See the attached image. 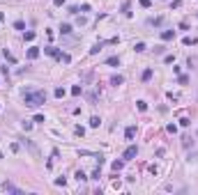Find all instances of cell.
I'll list each match as a JSON object with an SVG mask.
<instances>
[{"label": "cell", "mask_w": 198, "mask_h": 195, "mask_svg": "<svg viewBox=\"0 0 198 195\" xmlns=\"http://www.w3.org/2000/svg\"><path fill=\"white\" fill-rule=\"evenodd\" d=\"M106 62H108V65H111V67H118V65H120V60H118V58H115V55H113V58H108V60H106Z\"/></svg>", "instance_id": "obj_18"}, {"label": "cell", "mask_w": 198, "mask_h": 195, "mask_svg": "<svg viewBox=\"0 0 198 195\" xmlns=\"http://www.w3.org/2000/svg\"><path fill=\"white\" fill-rule=\"evenodd\" d=\"M14 28H16V30H23L26 25H23V21H16V23H14Z\"/></svg>", "instance_id": "obj_28"}, {"label": "cell", "mask_w": 198, "mask_h": 195, "mask_svg": "<svg viewBox=\"0 0 198 195\" xmlns=\"http://www.w3.org/2000/svg\"><path fill=\"white\" fill-rule=\"evenodd\" d=\"M53 2H55V7H62L65 5V0H53Z\"/></svg>", "instance_id": "obj_32"}, {"label": "cell", "mask_w": 198, "mask_h": 195, "mask_svg": "<svg viewBox=\"0 0 198 195\" xmlns=\"http://www.w3.org/2000/svg\"><path fill=\"white\" fill-rule=\"evenodd\" d=\"M122 83H125V78H122V76H113V78H111V85H115V87H118V85H122Z\"/></svg>", "instance_id": "obj_9"}, {"label": "cell", "mask_w": 198, "mask_h": 195, "mask_svg": "<svg viewBox=\"0 0 198 195\" xmlns=\"http://www.w3.org/2000/svg\"><path fill=\"white\" fill-rule=\"evenodd\" d=\"M53 94H55V99H62V97H65V87H55Z\"/></svg>", "instance_id": "obj_13"}, {"label": "cell", "mask_w": 198, "mask_h": 195, "mask_svg": "<svg viewBox=\"0 0 198 195\" xmlns=\"http://www.w3.org/2000/svg\"><path fill=\"white\" fill-rule=\"evenodd\" d=\"M166 131H168V133H177V126H175V124H168Z\"/></svg>", "instance_id": "obj_21"}, {"label": "cell", "mask_w": 198, "mask_h": 195, "mask_svg": "<svg viewBox=\"0 0 198 195\" xmlns=\"http://www.w3.org/2000/svg\"><path fill=\"white\" fill-rule=\"evenodd\" d=\"M136 106H138V110H141V113H145V110H147V103H145V101H136Z\"/></svg>", "instance_id": "obj_17"}, {"label": "cell", "mask_w": 198, "mask_h": 195, "mask_svg": "<svg viewBox=\"0 0 198 195\" xmlns=\"http://www.w3.org/2000/svg\"><path fill=\"white\" fill-rule=\"evenodd\" d=\"M21 126H23V131H30V129H33V122H23Z\"/></svg>", "instance_id": "obj_26"}, {"label": "cell", "mask_w": 198, "mask_h": 195, "mask_svg": "<svg viewBox=\"0 0 198 195\" xmlns=\"http://www.w3.org/2000/svg\"><path fill=\"white\" fill-rule=\"evenodd\" d=\"M180 124H182V126H189V124H191V119H189V117H182V119H180Z\"/></svg>", "instance_id": "obj_23"}, {"label": "cell", "mask_w": 198, "mask_h": 195, "mask_svg": "<svg viewBox=\"0 0 198 195\" xmlns=\"http://www.w3.org/2000/svg\"><path fill=\"white\" fill-rule=\"evenodd\" d=\"M180 5H182V0H173V2H170V7H173V9H177Z\"/></svg>", "instance_id": "obj_30"}, {"label": "cell", "mask_w": 198, "mask_h": 195, "mask_svg": "<svg viewBox=\"0 0 198 195\" xmlns=\"http://www.w3.org/2000/svg\"><path fill=\"white\" fill-rule=\"evenodd\" d=\"M134 135H136V126H127V131H125V138H127V140H134Z\"/></svg>", "instance_id": "obj_6"}, {"label": "cell", "mask_w": 198, "mask_h": 195, "mask_svg": "<svg viewBox=\"0 0 198 195\" xmlns=\"http://www.w3.org/2000/svg\"><path fill=\"white\" fill-rule=\"evenodd\" d=\"M55 186H65V177H58L55 179Z\"/></svg>", "instance_id": "obj_29"}, {"label": "cell", "mask_w": 198, "mask_h": 195, "mask_svg": "<svg viewBox=\"0 0 198 195\" xmlns=\"http://www.w3.org/2000/svg\"><path fill=\"white\" fill-rule=\"evenodd\" d=\"M141 78H143V80H150V78H152V69H145V71H143V76H141Z\"/></svg>", "instance_id": "obj_16"}, {"label": "cell", "mask_w": 198, "mask_h": 195, "mask_svg": "<svg viewBox=\"0 0 198 195\" xmlns=\"http://www.w3.org/2000/svg\"><path fill=\"white\" fill-rule=\"evenodd\" d=\"M81 92H83L81 85H74V87H71V94H74V97H81Z\"/></svg>", "instance_id": "obj_12"}, {"label": "cell", "mask_w": 198, "mask_h": 195, "mask_svg": "<svg viewBox=\"0 0 198 195\" xmlns=\"http://www.w3.org/2000/svg\"><path fill=\"white\" fill-rule=\"evenodd\" d=\"M76 179H78V181H85V179H88V177H85V174H83V172H81V170H78V172H76Z\"/></svg>", "instance_id": "obj_24"}, {"label": "cell", "mask_w": 198, "mask_h": 195, "mask_svg": "<svg viewBox=\"0 0 198 195\" xmlns=\"http://www.w3.org/2000/svg\"><path fill=\"white\" fill-rule=\"evenodd\" d=\"M39 53H42V51H39L37 46H33V48H28V58H30V60H37V58H39Z\"/></svg>", "instance_id": "obj_4"}, {"label": "cell", "mask_w": 198, "mask_h": 195, "mask_svg": "<svg viewBox=\"0 0 198 195\" xmlns=\"http://www.w3.org/2000/svg\"><path fill=\"white\" fill-rule=\"evenodd\" d=\"M134 51H136V53H143V51H145V44H143V41L134 44Z\"/></svg>", "instance_id": "obj_11"}, {"label": "cell", "mask_w": 198, "mask_h": 195, "mask_svg": "<svg viewBox=\"0 0 198 195\" xmlns=\"http://www.w3.org/2000/svg\"><path fill=\"white\" fill-rule=\"evenodd\" d=\"M136 154H138V147H136V145H129V147L125 149L122 159H125V161H132V159H136Z\"/></svg>", "instance_id": "obj_2"}, {"label": "cell", "mask_w": 198, "mask_h": 195, "mask_svg": "<svg viewBox=\"0 0 198 195\" xmlns=\"http://www.w3.org/2000/svg\"><path fill=\"white\" fill-rule=\"evenodd\" d=\"M23 39H26V41H33V39H35V32H33V30H28V32L23 34Z\"/></svg>", "instance_id": "obj_19"}, {"label": "cell", "mask_w": 198, "mask_h": 195, "mask_svg": "<svg viewBox=\"0 0 198 195\" xmlns=\"http://www.w3.org/2000/svg\"><path fill=\"white\" fill-rule=\"evenodd\" d=\"M173 60H175V55H166V58H164V62H166V65H170Z\"/></svg>", "instance_id": "obj_31"}, {"label": "cell", "mask_w": 198, "mask_h": 195, "mask_svg": "<svg viewBox=\"0 0 198 195\" xmlns=\"http://www.w3.org/2000/svg\"><path fill=\"white\" fill-rule=\"evenodd\" d=\"M177 80H180V85H187V83H189V78H187V76H182V73H180V78H177Z\"/></svg>", "instance_id": "obj_22"}, {"label": "cell", "mask_w": 198, "mask_h": 195, "mask_svg": "<svg viewBox=\"0 0 198 195\" xmlns=\"http://www.w3.org/2000/svg\"><path fill=\"white\" fill-rule=\"evenodd\" d=\"M182 44H184V46H196L198 39H196V37H184V39H182Z\"/></svg>", "instance_id": "obj_7"}, {"label": "cell", "mask_w": 198, "mask_h": 195, "mask_svg": "<svg viewBox=\"0 0 198 195\" xmlns=\"http://www.w3.org/2000/svg\"><path fill=\"white\" fill-rule=\"evenodd\" d=\"M74 131H76V135H85V129H83V126H76Z\"/></svg>", "instance_id": "obj_27"}, {"label": "cell", "mask_w": 198, "mask_h": 195, "mask_svg": "<svg viewBox=\"0 0 198 195\" xmlns=\"http://www.w3.org/2000/svg\"><path fill=\"white\" fill-rule=\"evenodd\" d=\"M99 124H101V119H99L97 115H95V117H92V119H90V126H92V129H97Z\"/></svg>", "instance_id": "obj_14"}, {"label": "cell", "mask_w": 198, "mask_h": 195, "mask_svg": "<svg viewBox=\"0 0 198 195\" xmlns=\"http://www.w3.org/2000/svg\"><path fill=\"white\" fill-rule=\"evenodd\" d=\"M0 159H2V152H0Z\"/></svg>", "instance_id": "obj_33"}, {"label": "cell", "mask_w": 198, "mask_h": 195, "mask_svg": "<svg viewBox=\"0 0 198 195\" xmlns=\"http://www.w3.org/2000/svg\"><path fill=\"white\" fill-rule=\"evenodd\" d=\"M58 60H60V62H65V65H67V62H69V60H71V58H69V55H67V53H60V58H58Z\"/></svg>", "instance_id": "obj_20"}, {"label": "cell", "mask_w": 198, "mask_h": 195, "mask_svg": "<svg viewBox=\"0 0 198 195\" xmlns=\"http://www.w3.org/2000/svg\"><path fill=\"white\" fill-rule=\"evenodd\" d=\"M122 168H125V159H122V161H113V170H115V172L122 170Z\"/></svg>", "instance_id": "obj_10"}, {"label": "cell", "mask_w": 198, "mask_h": 195, "mask_svg": "<svg viewBox=\"0 0 198 195\" xmlns=\"http://www.w3.org/2000/svg\"><path fill=\"white\" fill-rule=\"evenodd\" d=\"M141 7H145V9L152 7V0H141Z\"/></svg>", "instance_id": "obj_25"}, {"label": "cell", "mask_w": 198, "mask_h": 195, "mask_svg": "<svg viewBox=\"0 0 198 195\" xmlns=\"http://www.w3.org/2000/svg\"><path fill=\"white\" fill-rule=\"evenodd\" d=\"M23 101H26L28 108H39V106L46 103V92H42V90H37V92H26V94H23Z\"/></svg>", "instance_id": "obj_1"}, {"label": "cell", "mask_w": 198, "mask_h": 195, "mask_svg": "<svg viewBox=\"0 0 198 195\" xmlns=\"http://www.w3.org/2000/svg\"><path fill=\"white\" fill-rule=\"evenodd\" d=\"M60 32H62V34H69V32H71V25H69V23H62V28H60Z\"/></svg>", "instance_id": "obj_15"}, {"label": "cell", "mask_w": 198, "mask_h": 195, "mask_svg": "<svg viewBox=\"0 0 198 195\" xmlns=\"http://www.w3.org/2000/svg\"><path fill=\"white\" fill-rule=\"evenodd\" d=\"M104 44H106V41H99V44H95V46L90 48V55H97L99 51H101V46H104Z\"/></svg>", "instance_id": "obj_8"}, {"label": "cell", "mask_w": 198, "mask_h": 195, "mask_svg": "<svg viewBox=\"0 0 198 195\" xmlns=\"http://www.w3.org/2000/svg\"><path fill=\"white\" fill-rule=\"evenodd\" d=\"M161 39H164V41H170V39H175V30H164V32H161Z\"/></svg>", "instance_id": "obj_5"}, {"label": "cell", "mask_w": 198, "mask_h": 195, "mask_svg": "<svg viewBox=\"0 0 198 195\" xmlns=\"http://www.w3.org/2000/svg\"><path fill=\"white\" fill-rule=\"evenodd\" d=\"M44 53H46V55H51V58H60V51H58L55 46H46V48H44Z\"/></svg>", "instance_id": "obj_3"}]
</instances>
